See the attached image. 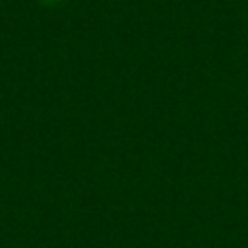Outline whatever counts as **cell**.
<instances>
[{
  "mask_svg": "<svg viewBox=\"0 0 248 248\" xmlns=\"http://www.w3.org/2000/svg\"><path fill=\"white\" fill-rule=\"evenodd\" d=\"M43 4H46V6H56V4H60L62 0H41Z\"/></svg>",
  "mask_w": 248,
  "mask_h": 248,
  "instance_id": "1",
  "label": "cell"
}]
</instances>
